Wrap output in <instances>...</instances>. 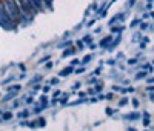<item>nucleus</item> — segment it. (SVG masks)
<instances>
[{"label": "nucleus", "instance_id": "f257e3e1", "mask_svg": "<svg viewBox=\"0 0 154 131\" xmlns=\"http://www.w3.org/2000/svg\"><path fill=\"white\" fill-rule=\"evenodd\" d=\"M3 6L8 12V16L12 20H23V14H22V11H20L16 0H6V2H3Z\"/></svg>", "mask_w": 154, "mask_h": 131}, {"label": "nucleus", "instance_id": "f03ea898", "mask_svg": "<svg viewBox=\"0 0 154 131\" xmlns=\"http://www.w3.org/2000/svg\"><path fill=\"white\" fill-rule=\"evenodd\" d=\"M0 25H2L5 30H12V28H14V25H12V19L8 16V12H6L3 3L0 5Z\"/></svg>", "mask_w": 154, "mask_h": 131}, {"label": "nucleus", "instance_id": "7ed1b4c3", "mask_svg": "<svg viewBox=\"0 0 154 131\" xmlns=\"http://www.w3.org/2000/svg\"><path fill=\"white\" fill-rule=\"evenodd\" d=\"M17 2V5H19V8H20V11H22V14L23 16H31V14H34V8H32V5L29 3V0H16Z\"/></svg>", "mask_w": 154, "mask_h": 131}, {"label": "nucleus", "instance_id": "20e7f679", "mask_svg": "<svg viewBox=\"0 0 154 131\" xmlns=\"http://www.w3.org/2000/svg\"><path fill=\"white\" fill-rule=\"evenodd\" d=\"M29 3L32 5V8L35 11H40L43 8V0H29Z\"/></svg>", "mask_w": 154, "mask_h": 131}, {"label": "nucleus", "instance_id": "39448f33", "mask_svg": "<svg viewBox=\"0 0 154 131\" xmlns=\"http://www.w3.org/2000/svg\"><path fill=\"white\" fill-rule=\"evenodd\" d=\"M72 71H74L72 67H68V68H65V70H62V71L59 73V76H60V77H66V76H69Z\"/></svg>", "mask_w": 154, "mask_h": 131}, {"label": "nucleus", "instance_id": "423d86ee", "mask_svg": "<svg viewBox=\"0 0 154 131\" xmlns=\"http://www.w3.org/2000/svg\"><path fill=\"white\" fill-rule=\"evenodd\" d=\"M123 17H125L123 14H117V16H114V17L109 20V26H114V23H116V22H117V20H122Z\"/></svg>", "mask_w": 154, "mask_h": 131}, {"label": "nucleus", "instance_id": "0eeeda50", "mask_svg": "<svg viewBox=\"0 0 154 131\" xmlns=\"http://www.w3.org/2000/svg\"><path fill=\"white\" fill-rule=\"evenodd\" d=\"M75 52V48H68L66 51H63L62 52V57H68V56H72Z\"/></svg>", "mask_w": 154, "mask_h": 131}, {"label": "nucleus", "instance_id": "6e6552de", "mask_svg": "<svg viewBox=\"0 0 154 131\" xmlns=\"http://www.w3.org/2000/svg\"><path fill=\"white\" fill-rule=\"evenodd\" d=\"M111 40H112V36H108V37H105V39H103V40H102V42H100L99 45H100L102 48H105V46H106V45H108V43H109Z\"/></svg>", "mask_w": 154, "mask_h": 131}, {"label": "nucleus", "instance_id": "1a4fd4ad", "mask_svg": "<svg viewBox=\"0 0 154 131\" xmlns=\"http://www.w3.org/2000/svg\"><path fill=\"white\" fill-rule=\"evenodd\" d=\"M123 30V26H111V31L112 33H120Z\"/></svg>", "mask_w": 154, "mask_h": 131}, {"label": "nucleus", "instance_id": "9d476101", "mask_svg": "<svg viewBox=\"0 0 154 131\" xmlns=\"http://www.w3.org/2000/svg\"><path fill=\"white\" fill-rule=\"evenodd\" d=\"M91 59H93V56H89V54H88V56H85V57H83V60H82L80 63H88Z\"/></svg>", "mask_w": 154, "mask_h": 131}, {"label": "nucleus", "instance_id": "9b49d317", "mask_svg": "<svg viewBox=\"0 0 154 131\" xmlns=\"http://www.w3.org/2000/svg\"><path fill=\"white\" fill-rule=\"evenodd\" d=\"M11 117H12V113H5L3 114V120H9Z\"/></svg>", "mask_w": 154, "mask_h": 131}, {"label": "nucleus", "instance_id": "f8f14e48", "mask_svg": "<svg viewBox=\"0 0 154 131\" xmlns=\"http://www.w3.org/2000/svg\"><path fill=\"white\" fill-rule=\"evenodd\" d=\"M145 76H146V73H145V71H142V73H139V74L136 76V79H143Z\"/></svg>", "mask_w": 154, "mask_h": 131}, {"label": "nucleus", "instance_id": "ddd939ff", "mask_svg": "<svg viewBox=\"0 0 154 131\" xmlns=\"http://www.w3.org/2000/svg\"><path fill=\"white\" fill-rule=\"evenodd\" d=\"M83 42H85V43H91V36H86V37L83 39Z\"/></svg>", "mask_w": 154, "mask_h": 131}, {"label": "nucleus", "instance_id": "4468645a", "mask_svg": "<svg viewBox=\"0 0 154 131\" xmlns=\"http://www.w3.org/2000/svg\"><path fill=\"white\" fill-rule=\"evenodd\" d=\"M45 125H46L45 119H38V126H45Z\"/></svg>", "mask_w": 154, "mask_h": 131}, {"label": "nucleus", "instance_id": "2eb2a0df", "mask_svg": "<svg viewBox=\"0 0 154 131\" xmlns=\"http://www.w3.org/2000/svg\"><path fill=\"white\" fill-rule=\"evenodd\" d=\"M66 100H68V96L65 94V96H63V97L60 99V103H66Z\"/></svg>", "mask_w": 154, "mask_h": 131}, {"label": "nucleus", "instance_id": "dca6fc26", "mask_svg": "<svg viewBox=\"0 0 154 131\" xmlns=\"http://www.w3.org/2000/svg\"><path fill=\"white\" fill-rule=\"evenodd\" d=\"M40 111H42V107H37V105H35V108H34V113H35V114H38Z\"/></svg>", "mask_w": 154, "mask_h": 131}, {"label": "nucleus", "instance_id": "f3484780", "mask_svg": "<svg viewBox=\"0 0 154 131\" xmlns=\"http://www.w3.org/2000/svg\"><path fill=\"white\" fill-rule=\"evenodd\" d=\"M28 114H29V113H28L26 110H25V113H20L19 116H20V117H28Z\"/></svg>", "mask_w": 154, "mask_h": 131}, {"label": "nucleus", "instance_id": "a211bd4d", "mask_svg": "<svg viewBox=\"0 0 154 131\" xmlns=\"http://www.w3.org/2000/svg\"><path fill=\"white\" fill-rule=\"evenodd\" d=\"M59 83V79H53V80H51V85H57Z\"/></svg>", "mask_w": 154, "mask_h": 131}, {"label": "nucleus", "instance_id": "6ab92c4d", "mask_svg": "<svg viewBox=\"0 0 154 131\" xmlns=\"http://www.w3.org/2000/svg\"><path fill=\"white\" fill-rule=\"evenodd\" d=\"M139 22H140V20H137V19H136V20H133L131 26H137V25H139Z\"/></svg>", "mask_w": 154, "mask_h": 131}, {"label": "nucleus", "instance_id": "aec40b11", "mask_svg": "<svg viewBox=\"0 0 154 131\" xmlns=\"http://www.w3.org/2000/svg\"><path fill=\"white\" fill-rule=\"evenodd\" d=\"M112 113H114V110H111V108H106V114H108V116H111Z\"/></svg>", "mask_w": 154, "mask_h": 131}, {"label": "nucleus", "instance_id": "412c9836", "mask_svg": "<svg viewBox=\"0 0 154 131\" xmlns=\"http://www.w3.org/2000/svg\"><path fill=\"white\" fill-rule=\"evenodd\" d=\"M69 45H71V42H65L63 45H60V48H65V46H69Z\"/></svg>", "mask_w": 154, "mask_h": 131}, {"label": "nucleus", "instance_id": "4be33fe9", "mask_svg": "<svg viewBox=\"0 0 154 131\" xmlns=\"http://www.w3.org/2000/svg\"><path fill=\"white\" fill-rule=\"evenodd\" d=\"M83 71H85V68H79V70H77V71H75V73H77V74H82V73H83Z\"/></svg>", "mask_w": 154, "mask_h": 131}, {"label": "nucleus", "instance_id": "5701e85b", "mask_svg": "<svg viewBox=\"0 0 154 131\" xmlns=\"http://www.w3.org/2000/svg\"><path fill=\"white\" fill-rule=\"evenodd\" d=\"M146 91H149V93H152V91H154V86H146Z\"/></svg>", "mask_w": 154, "mask_h": 131}, {"label": "nucleus", "instance_id": "b1692460", "mask_svg": "<svg viewBox=\"0 0 154 131\" xmlns=\"http://www.w3.org/2000/svg\"><path fill=\"white\" fill-rule=\"evenodd\" d=\"M49 59V56H46V57H43V59H40V62H38V63H43L45 60H48Z\"/></svg>", "mask_w": 154, "mask_h": 131}, {"label": "nucleus", "instance_id": "393cba45", "mask_svg": "<svg viewBox=\"0 0 154 131\" xmlns=\"http://www.w3.org/2000/svg\"><path fill=\"white\" fill-rule=\"evenodd\" d=\"M79 63H80V60H77V59L72 60V65H79Z\"/></svg>", "mask_w": 154, "mask_h": 131}, {"label": "nucleus", "instance_id": "a878e982", "mask_svg": "<svg viewBox=\"0 0 154 131\" xmlns=\"http://www.w3.org/2000/svg\"><path fill=\"white\" fill-rule=\"evenodd\" d=\"M133 105H134V107H139V100L134 99V100H133Z\"/></svg>", "mask_w": 154, "mask_h": 131}, {"label": "nucleus", "instance_id": "bb28decb", "mask_svg": "<svg viewBox=\"0 0 154 131\" xmlns=\"http://www.w3.org/2000/svg\"><path fill=\"white\" fill-rule=\"evenodd\" d=\"M136 62H137V60H136V59H131V60H130V62H128V63H130V65H134V63H136Z\"/></svg>", "mask_w": 154, "mask_h": 131}, {"label": "nucleus", "instance_id": "cd10ccee", "mask_svg": "<svg viewBox=\"0 0 154 131\" xmlns=\"http://www.w3.org/2000/svg\"><path fill=\"white\" fill-rule=\"evenodd\" d=\"M79 88H80V83H79V82H77V83L74 85V89H79Z\"/></svg>", "mask_w": 154, "mask_h": 131}, {"label": "nucleus", "instance_id": "c85d7f7f", "mask_svg": "<svg viewBox=\"0 0 154 131\" xmlns=\"http://www.w3.org/2000/svg\"><path fill=\"white\" fill-rule=\"evenodd\" d=\"M100 89H102V85L97 83V85H96V91H100Z\"/></svg>", "mask_w": 154, "mask_h": 131}, {"label": "nucleus", "instance_id": "c756f323", "mask_svg": "<svg viewBox=\"0 0 154 131\" xmlns=\"http://www.w3.org/2000/svg\"><path fill=\"white\" fill-rule=\"evenodd\" d=\"M77 46H79V48H83V42H77Z\"/></svg>", "mask_w": 154, "mask_h": 131}, {"label": "nucleus", "instance_id": "7c9ffc66", "mask_svg": "<svg viewBox=\"0 0 154 131\" xmlns=\"http://www.w3.org/2000/svg\"><path fill=\"white\" fill-rule=\"evenodd\" d=\"M26 103H32V97H28L26 99Z\"/></svg>", "mask_w": 154, "mask_h": 131}, {"label": "nucleus", "instance_id": "2f4dec72", "mask_svg": "<svg viewBox=\"0 0 154 131\" xmlns=\"http://www.w3.org/2000/svg\"><path fill=\"white\" fill-rule=\"evenodd\" d=\"M126 102H128V100H126V99H123V100H120V105H126Z\"/></svg>", "mask_w": 154, "mask_h": 131}, {"label": "nucleus", "instance_id": "473e14b6", "mask_svg": "<svg viewBox=\"0 0 154 131\" xmlns=\"http://www.w3.org/2000/svg\"><path fill=\"white\" fill-rule=\"evenodd\" d=\"M130 131H137V129H134V128H130Z\"/></svg>", "mask_w": 154, "mask_h": 131}, {"label": "nucleus", "instance_id": "72a5a7b5", "mask_svg": "<svg viewBox=\"0 0 154 131\" xmlns=\"http://www.w3.org/2000/svg\"><path fill=\"white\" fill-rule=\"evenodd\" d=\"M151 100H152V102H154V94H152V96H151Z\"/></svg>", "mask_w": 154, "mask_h": 131}]
</instances>
